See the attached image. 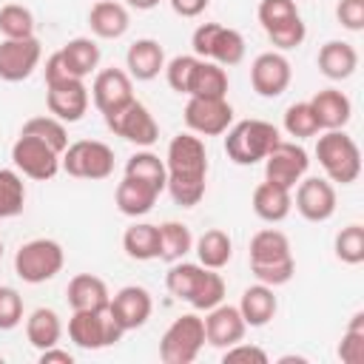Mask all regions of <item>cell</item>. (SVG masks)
<instances>
[{"mask_svg":"<svg viewBox=\"0 0 364 364\" xmlns=\"http://www.w3.org/2000/svg\"><path fill=\"white\" fill-rule=\"evenodd\" d=\"M185 125L196 136H222L233 125V108L228 97H188Z\"/></svg>","mask_w":364,"mask_h":364,"instance_id":"8fae6325","label":"cell"},{"mask_svg":"<svg viewBox=\"0 0 364 364\" xmlns=\"http://www.w3.org/2000/svg\"><path fill=\"white\" fill-rule=\"evenodd\" d=\"M193 250H196L199 264H205L210 270H222L233 256V242H230V236L225 230L210 228L193 242Z\"/></svg>","mask_w":364,"mask_h":364,"instance_id":"1f68e13d","label":"cell"},{"mask_svg":"<svg viewBox=\"0 0 364 364\" xmlns=\"http://www.w3.org/2000/svg\"><path fill=\"white\" fill-rule=\"evenodd\" d=\"M125 68L131 80L148 82L154 77H159V71H165V51L154 37H139L128 46L125 51Z\"/></svg>","mask_w":364,"mask_h":364,"instance_id":"44dd1931","label":"cell"},{"mask_svg":"<svg viewBox=\"0 0 364 364\" xmlns=\"http://www.w3.org/2000/svg\"><path fill=\"white\" fill-rule=\"evenodd\" d=\"M159 199V191L142 179H134V176H122V182L117 185L114 191V202H117V210L122 216H145Z\"/></svg>","mask_w":364,"mask_h":364,"instance_id":"d4e9b609","label":"cell"},{"mask_svg":"<svg viewBox=\"0 0 364 364\" xmlns=\"http://www.w3.org/2000/svg\"><path fill=\"white\" fill-rule=\"evenodd\" d=\"M199 65V57L196 54H179L173 57L171 63H165V77H168V85L176 91V94H188V85H191V77Z\"/></svg>","mask_w":364,"mask_h":364,"instance_id":"f6af8a7d","label":"cell"},{"mask_svg":"<svg viewBox=\"0 0 364 364\" xmlns=\"http://www.w3.org/2000/svg\"><path fill=\"white\" fill-rule=\"evenodd\" d=\"M205 273H208V267L199 264V262H185V259L171 262V267H168V273H165V287H168V293L176 296L179 301H191L193 293L199 290Z\"/></svg>","mask_w":364,"mask_h":364,"instance_id":"4dcf8cb0","label":"cell"},{"mask_svg":"<svg viewBox=\"0 0 364 364\" xmlns=\"http://www.w3.org/2000/svg\"><path fill=\"white\" fill-rule=\"evenodd\" d=\"M313 114H316V122H318V131H338L350 122L353 117V102L344 91L338 88H321L313 94V100H307Z\"/></svg>","mask_w":364,"mask_h":364,"instance_id":"7402d4cb","label":"cell"},{"mask_svg":"<svg viewBox=\"0 0 364 364\" xmlns=\"http://www.w3.org/2000/svg\"><path fill=\"white\" fill-rule=\"evenodd\" d=\"M125 176H134V179H142L148 185H154L159 193L165 191V182H168V171H165V159H159L156 154L151 151H136L125 159Z\"/></svg>","mask_w":364,"mask_h":364,"instance_id":"e575fe53","label":"cell"},{"mask_svg":"<svg viewBox=\"0 0 364 364\" xmlns=\"http://www.w3.org/2000/svg\"><path fill=\"white\" fill-rule=\"evenodd\" d=\"M46 85H54V82H65V80H77L71 71H68V65H65V60H63V54L60 51H54L48 60H46Z\"/></svg>","mask_w":364,"mask_h":364,"instance_id":"f907efd6","label":"cell"},{"mask_svg":"<svg viewBox=\"0 0 364 364\" xmlns=\"http://www.w3.org/2000/svg\"><path fill=\"white\" fill-rule=\"evenodd\" d=\"M11 162L14 168L28 176V179H37V182H46V179H54L57 171H60V154L46 145L43 139L31 136V134H20L11 145Z\"/></svg>","mask_w":364,"mask_h":364,"instance_id":"7c38bea8","label":"cell"},{"mask_svg":"<svg viewBox=\"0 0 364 364\" xmlns=\"http://www.w3.org/2000/svg\"><path fill=\"white\" fill-rule=\"evenodd\" d=\"M131 9H136V11H151V9H156L162 0H125Z\"/></svg>","mask_w":364,"mask_h":364,"instance_id":"db71d44e","label":"cell"},{"mask_svg":"<svg viewBox=\"0 0 364 364\" xmlns=\"http://www.w3.org/2000/svg\"><path fill=\"white\" fill-rule=\"evenodd\" d=\"M88 26H91V34L100 37V40H119L128 26H131V17H128V9L117 0H97L88 11Z\"/></svg>","mask_w":364,"mask_h":364,"instance_id":"603a6c76","label":"cell"},{"mask_svg":"<svg viewBox=\"0 0 364 364\" xmlns=\"http://www.w3.org/2000/svg\"><path fill=\"white\" fill-rule=\"evenodd\" d=\"M46 105H48V114L57 117L60 122H80L88 111V88H85V80H65V82H54V85H46Z\"/></svg>","mask_w":364,"mask_h":364,"instance_id":"e0dca14e","label":"cell"},{"mask_svg":"<svg viewBox=\"0 0 364 364\" xmlns=\"http://www.w3.org/2000/svg\"><path fill=\"white\" fill-rule=\"evenodd\" d=\"M26 208V182L17 168H0V219H11Z\"/></svg>","mask_w":364,"mask_h":364,"instance_id":"74e56055","label":"cell"},{"mask_svg":"<svg viewBox=\"0 0 364 364\" xmlns=\"http://www.w3.org/2000/svg\"><path fill=\"white\" fill-rule=\"evenodd\" d=\"M250 273L256 276V282H262L267 287H282L293 279L296 262L290 253V239L282 230L264 228V230L253 233V239H250Z\"/></svg>","mask_w":364,"mask_h":364,"instance_id":"7a4b0ae2","label":"cell"},{"mask_svg":"<svg viewBox=\"0 0 364 364\" xmlns=\"http://www.w3.org/2000/svg\"><path fill=\"white\" fill-rule=\"evenodd\" d=\"M282 125H284L287 136H293V139H307V136H316L318 134V122H316V114H313L310 102H293V105H287Z\"/></svg>","mask_w":364,"mask_h":364,"instance_id":"60d3db41","label":"cell"},{"mask_svg":"<svg viewBox=\"0 0 364 364\" xmlns=\"http://www.w3.org/2000/svg\"><path fill=\"white\" fill-rule=\"evenodd\" d=\"M236 307H239V313H242V318H245L247 327H264L276 316L279 301L273 296V287L256 282V284H250V287L242 290V299H239Z\"/></svg>","mask_w":364,"mask_h":364,"instance_id":"83f0119b","label":"cell"},{"mask_svg":"<svg viewBox=\"0 0 364 364\" xmlns=\"http://www.w3.org/2000/svg\"><path fill=\"white\" fill-rule=\"evenodd\" d=\"M316 159H318L324 176L330 182H338V185H350L361 173V151H358L355 139L350 134H344V128L324 131L318 136Z\"/></svg>","mask_w":364,"mask_h":364,"instance_id":"277c9868","label":"cell"},{"mask_svg":"<svg viewBox=\"0 0 364 364\" xmlns=\"http://www.w3.org/2000/svg\"><path fill=\"white\" fill-rule=\"evenodd\" d=\"M222 361H225V364H236V361H247V364H267V353H264L262 347H256V344L236 341V344L225 347Z\"/></svg>","mask_w":364,"mask_h":364,"instance_id":"c3c4849f","label":"cell"},{"mask_svg":"<svg viewBox=\"0 0 364 364\" xmlns=\"http://www.w3.org/2000/svg\"><path fill=\"white\" fill-rule=\"evenodd\" d=\"M60 168L74 179H108L114 173V151L100 139H77L63 151Z\"/></svg>","mask_w":364,"mask_h":364,"instance_id":"9c48e42d","label":"cell"},{"mask_svg":"<svg viewBox=\"0 0 364 364\" xmlns=\"http://www.w3.org/2000/svg\"><path fill=\"white\" fill-rule=\"evenodd\" d=\"M250 205H253V213L262 219V222H282V219H287V213L293 210V193L287 191V188H282V185H273V182H259L256 188H253V199H250Z\"/></svg>","mask_w":364,"mask_h":364,"instance_id":"484cf974","label":"cell"},{"mask_svg":"<svg viewBox=\"0 0 364 364\" xmlns=\"http://www.w3.org/2000/svg\"><path fill=\"white\" fill-rule=\"evenodd\" d=\"M307 168H310L307 151L290 139H279L273 151L264 156V179L287 191H293L301 182V176H307Z\"/></svg>","mask_w":364,"mask_h":364,"instance_id":"4fadbf2b","label":"cell"},{"mask_svg":"<svg viewBox=\"0 0 364 364\" xmlns=\"http://www.w3.org/2000/svg\"><path fill=\"white\" fill-rule=\"evenodd\" d=\"M168 182L165 191L179 208H196L208 188V151L202 136L196 134H176L168 142L165 154Z\"/></svg>","mask_w":364,"mask_h":364,"instance_id":"6da1fadb","label":"cell"},{"mask_svg":"<svg viewBox=\"0 0 364 364\" xmlns=\"http://www.w3.org/2000/svg\"><path fill=\"white\" fill-rule=\"evenodd\" d=\"M60 54H63L68 71H71L77 80H85V77H88L91 71H97V65H100V46H97V40H91V37H74V40H68V43L60 48Z\"/></svg>","mask_w":364,"mask_h":364,"instance_id":"d6a6232c","label":"cell"},{"mask_svg":"<svg viewBox=\"0 0 364 364\" xmlns=\"http://www.w3.org/2000/svg\"><path fill=\"white\" fill-rule=\"evenodd\" d=\"M336 259L344 264H361L364 262V228L361 225H347L336 233L333 242Z\"/></svg>","mask_w":364,"mask_h":364,"instance_id":"b9f144b4","label":"cell"},{"mask_svg":"<svg viewBox=\"0 0 364 364\" xmlns=\"http://www.w3.org/2000/svg\"><path fill=\"white\" fill-rule=\"evenodd\" d=\"M0 259H3V239H0Z\"/></svg>","mask_w":364,"mask_h":364,"instance_id":"11a10c76","label":"cell"},{"mask_svg":"<svg viewBox=\"0 0 364 364\" xmlns=\"http://www.w3.org/2000/svg\"><path fill=\"white\" fill-rule=\"evenodd\" d=\"M222 299H225V279H222L216 270L208 267V273H205L199 290L193 293V299H191L188 304H191L193 310H205V313H208L210 307L222 304Z\"/></svg>","mask_w":364,"mask_h":364,"instance_id":"ee69618b","label":"cell"},{"mask_svg":"<svg viewBox=\"0 0 364 364\" xmlns=\"http://www.w3.org/2000/svg\"><path fill=\"white\" fill-rule=\"evenodd\" d=\"M193 250V236L188 225L182 222H162L159 225V259L162 262H179Z\"/></svg>","mask_w":364,"mask_h":364,"instance_id":"d590c367","label":"cell"},{"mask_svg":"<svg viewBox=\"0 0 364 364\" xmlns=\"http://www.w3.org/2000/svg\"><path fill=\"white\" fill-rule=\"evenodd\" d=\"M63 336V321L57 316V310L51 307H37L28 313L26 318V338L34 350H48L54 344H60Z\"/></svg>","mask_w":364,"mask_h":364,"instance_id":"f1b7e54d","label":"cell"},{"mask_svg":"<svg viewBox=\"0 0 364 364\" xmlns=\"http://www.w3.org/2000/svg\"><path fill=\"white\" fill-rule=\"evenodd\" d=\"M293 205L307 222H327L336 213V188L330 179L301 176V182L296 185Z\"/></svg>","mask_w":364,"mask_h":364,"instance_id":"2e32d148","label":"cell"},{"mask_svg":"<svg viewBox=\"0 0 364 364\" xmlns=\"http://www.w3.org/2000/svg\"><path fill=\"white\" fill-rule=\"evenodd\" d=\"M65 264V253L63 245L54 239H28L26 245L17 247L14 253V273L26 282V284H43L51 282Z\"/></svg>","mask_w":364,"mask_h":364,"instance_id":"5b68a950","label":"cell"},{"mask_svg":"<svg viewBox=\"0 0 364 364\" xmlns=\"http://www.w3.org/2000/svg\"><path fill=\"white\" fill-rule=\"evenodd\" d=\"M338 358L344 364L364 361V310L353 313V318L347 321V327L341 333V344H338Z\"/></svg>","mask_w":364,"mask_h":364,"instance_id":"ab89813d","label":"cell"},{"mask_svg":"<svg viewBox=\"0 0 364 364\" xmlns=\"http://www.w3.org/2000/svg\"><path fill=\"white\" fill-rule=\"evenodd\" d=\"M40 364H74V355L54 344L48 350H40Z\"/></svg>","mask_w":364,"mask_h":364,"instance_id":"f5cc1de1","label":"cell"},{"mask_svg":"<svg viewBox=\"0 0 364 364\" xmlns=\"http://www.w3.org/2000/svg\"><path fill=\"white\" fill-rule=\"evenodd\" d=\"M193 54L202 60H210L222 68L239 65L245 60V37L236 28H228L222 23H202L191 37Z\"/></svg>","mask_w":364,"mask_h":364,"instance_id":"8992f818","label":"cell"},{"mask_svg":"<svg viewBox=\"0 0 364 364\" xmlns=\"http://www.w3.org/2000/svg\"><path fill=\"white\" fill-rule=\"evenodd\" d=\"M0 34L6 40L34 37V14H31V9L20 6V3L0 6Z\"/></svg>","mask_w":364,"mask_h":364,"instance_id":"f35d334b","label":"cell"},{"mask_svg":"<svg viewBox=\"0 0 364 364\" xmlns=\"http://www.w3.org/2000/svg\"><path fill=\"white\" fill-rule=\"evenodd\" d=\"M105 125H108V131H114L117 136H122L125 142H131L136 148H148L159 139V125H156L154 114L139 100H131L122 108L105 114Z\"/></svg>","mask_w":364,"mask_h":364,"instance_id":"30bf717a","label":"cell"},{"mask_svg":"<svg viewBox=\"0 0 364 364\" xmlns=\"http://www.w3.org/2000/svg\"><path fill=\"white\" fill-rule=\"evenodd\" d=\"M205 347V321L196 313H185L171 321L159 338V358L165 364H191Z\"/></svg>","mask_w":364,"mask_h":364,"instance_id":"ba28073f","label":"cell"},{"mask_svg":"<svg viewBox=\"0 0 364 364\" xmlns=\"http://www.w3.org/2000/svg\"><path fill=\"white\" fill-rule=\"evenodd\" d=\"M122 250L128 259L151 262L159 259V225L151 222H134L122 233Z\"/></svg>","mask_w":364,"mask_h":364,"instance_id":"f546056e","label":"cell"},{"mask_svg":"<svg viewBox=\"0 0 364 364\" xmlns=\"http://www.w3.org/2000/svg\"><path fill=\"white\" fill-rule=\"evenodd\" d=\"M108 310H111V316L119 321V327L128 333V330L142 327V324L151 318L154 299H151V293H148L145 287H139V284H125V287H119V290L111 296Z\"/></svg>","mask_w":364,"mask_h":364,"instance_id":"d6986e66","label":"cell"},{"mask_svg":"<svg viewBox=\"0 0 364 364\" xmlns=\"http://www.w3.org/2000/svg\"><path fill=\"white\" fill-rule=\"evenodd\" d=\"M202 321H205V341L210 347H219V350L242 341L245 338V330H247L239 307H233V304H216V307H210Z\"/></svg>","mask_w":364,"mask_h":364,"instance_id":"ffe728a7","label":"cell"},{"mask_svg":"<svg viewBox=\"0 0 364 364\" xmlns=\"http://www.w3.org/2000/svg\"><path fill=\"white\" fill-rule=\"evenodd\" d=\"M316 63H318V71L327 80H347L358 68V51L347 40H327L318 48V60Z\"/></svg>","mask_w":364,"mask_h":364,"instance_id":"cb8c5ba5","label":"cell"},{"mask_svg":"<svg viewBox=\"0 0 364 364\" xmlns=\"http://www.w3.org/2000/svg\"><path fill=\"white\" fill-rule=\"evenodd\" d=\"M256 17H259V23H262V28L267 34L270 28H276V26L293 20V17H301V14H299L296 0H259Z\"/></svg>","mask_w":364,"mask_h":364,"instance_id":"7bdbcfd3","label":"cell"},{"mask_svg":"<svg viewBox=\"0 0 364 364\" xmlns=\"http://www.w3.org/2000/svg\"><path fill=\"white\" fill-rule=\"evenodd\" d=\"M20 134H31V136H37V139H43L46 145H51L60 156H63V151L68 148V131H65V122H60L57 117H51V114H43V117H31V119H26L23 122V128H20Z\"/></svg>","mask_w":364,"mask_h":364,"instance_id":"8d00e7d4","label":"cell"},{"mask_svg":"<svg viewBox=\"0 0 364 364\" xmlns=\"http://www.w3.org/2000/svg\"><path fill=\"white\" fill-rule=\"evenodd\" d=\"M336 17L347 31H361L364 28V0H338Z\"/></svg>","mask_w":364,"mask_h":364,"instance_id":"681fc988","label":"cell"},{"mask_svg":"<svg viewBox=\"0 0 364 364\" xmlns=\"http://www.w3.org/2000/svg\"><path fill=\"white\" fill-rule=\"evenodd\" d=\"M91 100L97 111L105 117L134 100V80L122 68H102L91 82Z\"/></svg>","mask_w":364,"mask_h":364,"instance_id":"ac0fdd59","label":"cell"},{"mask_svg":"<svg viewBox=\"0 0 364 364\" xmlns=\"http://www.w3.org/2000/svg\"><path fill=\"white\" fill-rule=\"evenodd\" d=\"M65 299H68L71 310H100V307H108L111 293L100 276L77 273L65 287Z\"/></svg>","mask_w":364,"mask_h":364,"instance_id":"4316f807","label":"cell"},{"mask_svg":"<svg viewBox=\"0 0 364 364\" xmlns=\"http://www.w3.org/2000/svg\"><path fill=\"white\" fill-rule=\"evenodd\" d=\"M125 336L119 321L111 316L108 307L100 310H74L68 318V338L80 350H102L117 344Z\"/></svg>","mask_w":364,"mask_h":364,"instance_id":"52a82bcc","label":"cell"},{"mask_svg":"<svg viewBox=\"0 0 364 364\" xmlns=\"http://www.w3.org/2000/svg\"><path fill=\"white\" fill-rule=\"evenodd\" d=\"M171 3V9H173V14H179V17H199L208 6H210V0H168Z\"/></svg>","mask_w":364,"mask_h":364,"instance_id":"816d5d0a","label":"cell"},{"mask_svg":"<svg viewBox=\"0 0 364 364\" xmlns=\"http://www.w3.org/2000/svg\"><path fill=\"white\" fill-rule=\"evenodd\" d=\"M290 80H293V68L282 51H262L250 63V85L259 97H267V100L282 97Z\"/></svg>","mask_w":364,"mask_h":364,"instance_id":"5bb4252c","label":"cell"},{"mask_svg":"<svg viewBox=\"0 0 364 364\" xmlns=\"http://www.w3.org/2000/svg\"><path fill=\"white\" fill-rule=\"evenodd\" d=\"M23 321V296L9 287L0 284V330H14Z\"/></svg>","mask_w":364,"mask_h":364,"instance_id":"7dc6e473","label":"cell"},{"mask_svg":"<svg viewBox=\"0 0 364 364\" xmlns=\"http://www.w3.org/2000/svg\"><path fill=\"white\" fill-rule=\"evenodd\" d=\"M225 154L236 165H256L264 162V156L273 151V145L282 139L279 128L264 119H242L225 131Z\"/></svg>","mask_w":364,"mask_h":364,"instance_id":"3957f363","label":"cell"},{"mask_svg":"<svg viewBox=\"0 0 364 364\" xmlns=\"http://www.w3.org/2000/svg\"><path fill=\"white\" fill-rule=\"evenodd\" d=\"M188 97H228V71L199 57V65L188 85Z\"/></svg>","mask_w":364,"mask_h":364,"instance_id":"836d02e7","label":"cell"},{"mask_svg":"<svg viewBox=\"0 0 364 364\" xmlns=\"http://www.w3.org/2000/svg\"><path fill=\"white\" fill-rule=\"evenodd\" d=\"M267 37H270V43H273L279 51H290V48H299V46L304 43V37H307V26H304L301 17H293V20L282 23V26L270 28Z\"/></svg>","mask_w":364,"mask_h":364,"instance_id":"bcb514c9","label":"cell"},{"mask_svg":"<svg viewBox=\"0 0 364 364\" xmlns=\"http://www.w3.org/2000/svg\"><path fill=\"white\" fill-rule=\"evenodd\" d=\"M43 46L37 37H20V40H6L0 43V80L6 82H23L34 74L40 65Z\"/></svg>","mask_w":364,"mask_h":364,"instance_id":"9a60e30c","label":"cell"}]
</instances>
